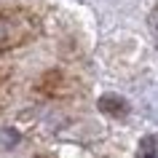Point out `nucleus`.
<instances>
[{
    "instance_id": "f257e3e1",
    "label": "nucleus",
    "mask_w": 158,
    "mask_h": 158,
    "mask_svg": "<svg viewBox=\"0 0 158 158\" xmlns=\"http://www.w3.org/2000/svg\"><path fill=\"white\" fill-rule=\"evenodd\" d=\"M38 32V16L24 8L0 11V51L27 43Z\"/></svg>"
},
{
    "instance_id": "f03ea898",
    "label": "nucleus",
    "mask_w": 158,
    "mask_h": 158,
    "mask_svg": "<svg viewBox=\"0 0 158 158\" xmlns=\"http://www.w3.org/2000/svg\"><path fill=\"white\" fill-rule=\"evenodd\" d=\"M99 107L105 110V113H113V115H123L126 113V102L115 99V97H105V99H99Z\"/></svg>"
},
{
    "instance_id": "7ed1b4c3",
    "label": "nucleus",
    "mask_w": 158,
    "mask_h": 158,
    "mask_svg": "<svg viewBox=\"0 0 158 158\" xmlns=\"http://www.w3.org/2000/svg\"><path fill=\"white\" fill-rule=\"evenodd\" d=\"M139 158H158V139H156V137L142 139V145H139Z\"/></svg>"
}]
</instances>
